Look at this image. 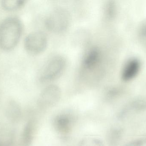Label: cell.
Returning a JSON list of instances; mask_svg holds the SVG:
<instances>
[{
	"mask_svg": "<svg viewBox=\"0 0 146 146\" xmlns=\"http://www.w3.org/2000/svg\"><path fill=\"white\" fill-rule=\"evenodd\" d=\"M23 31L20 21L14 17L4 20L0 25V47L4 50L13 49L19 43Z\"/></svg>",
	"mask_w": 146,
	"mask_h": 146,
	"instance_id": "6da1fadb",
	"label": "cell"
},
{
	"mask_svg": "<svg viewBox=\"0 0 146 146\" xmlns=\"http://www.w3.org/2000/svg\"><path fill=\"white\" fill-rule=\"evenodd\" d=\"M66 67L64 57L60 55L54 56L49 58L42 69L39 80L42 82L52 81L62 74Z\"/></svg>",
	"mask_w": 146,
	"mask_h": 146,
	"instance_id": "7a4b0ae2",
	"label": "cell"
},
{
	"mask_svg": "<svg viewBox=\"0 0 146 146\" xmlns=\"http://www.w3.org/2000/svg\"><path fill=\"white\" fill-rule=\"evenodd\" d=\"M70 23L68 12L63 9L59 8L52 11L45 21V25L49 30L60 33L65 31Z\"/></svg>",
	"mask_w": 146,
	"mask_h": 146,
	"instance_id": "3957f363",
	"label": "cell"
},
{
	"mask_svg": "<svg viewBox=\"0 0 146 146\" xmlns=\"http://www.w3.org/2000/svg\"><path fill=\"white\" fill-rule=\"evenodd\" d=\"M48 38L43 32L36 31L30 33L26 38L25 46L26 50L33 55L43 52L47 48Z\"/></svg>",
	"mask_w": 146,
	"mask_h": 146,
	"instance_id": "277c9868",
	"label": "cell"
},
{
	"mask_svg": "<svg viewBox=\"0 0 146 146\" xmlns=\"http://www.w3.org/2000/svg\"><path fill=\"white\" fill-rule=\"evenodd\" d=\"M102 53L97 47L90 48L83 57L82 69L88 73L95 72L100 69L102 62Z\"/></svg>",
	"mask_w": 146,
	"mask_h": 146,
	"instance_id": "5b68a950",
	"label": "cell"
},
{
	"mask_svg": "<svg viewBox=\"0 0 146 146\" xmlns=\"http://www.w3.org/2000/svg\"><path fill=\"white\" fill-rule=\"evenodd\" d=\"M61 96V91L58 86L50 85L42 92L39 98V103L44 109L50 108L59 102Z\"/></svg>",
	"mask_w": 146,
	"mask_h": 146,
	"instance_id": "8992f818",
	"label": "cell"
},
{
	"mask_svg": "<svg viewBox=\"0 0 146 146\" xmlns=\"http://www.w3.org/2000/svg\"><path fill=\"white\" fill-rule=\"evenodd\" d=\"M72 118L70 115L61 114L56 117L54 126L56 131L61 134L69 133L72 126Z\"/></svg>",
	"mask_w": 146,
	"mask_h": 146,
	"instance_id": "52a82bcc",
	"label": "cell"
},
{
	"mask_svg": "<svg viewBox=\"0 0 146 146\" xmlns=\"http://www.w3.org/2000/svg\"><path fill=\"white\" fill-rule=\"evenodd\" d=\"M140 69V63L136 59L129 60L127 63L122 72V79L128 81L134 78Z\"/></svg>",
	"mask_w": 146,
	"mask_h": 146,
	"instance_id": "ba28073f",
	"label": "cell"
},
{
	"mask_svg": "<svg viewBox=\"0 0 146 146\" xmlns=\"http://www.w3.org/2000/svg\"><path fill=\"white\" fill-rule=\"evenodd\" d=\"M24 1L20 0H5L2 3L3 7L6 10H13L21 7Z\"/></svg>",
	"mask_w": 146,
	"mask_h": 146,
	"instance_id": "9c48e42d",
	"label": "cell"
},
{
	"mask_svg": "<svg viewBox=\"0 0 146 146\" xmlns=\"http://www.w3.org/2000/svg\"><path fill=\"white\" fill-rule=\"evenodd\" d=\"M78 146H104V144L98 138L87 137L82 140Z\"/></svg>",
	"mask_w": 146,
	"mask_h": 146,
	"instance_id": "30bf717a",
	"label": "cell"
},
{
	"mask_svg": "<svg viewBox=\"0 0 146 146\" xmlns=\"http://www.w3.org/2000/svg\"><path fill=\"white\" fill-rule=\"evenodd\" d=\"M126 146H146V138L135 140L130 142Z\"/></svg>",
	"mask_w": 146,
	"mask_h": 146,
	"instance_id": "8fae6325",
	"label": "cell"
},
{
	"mask_svg": "<svg viewBox=\"0 0 146 146\" xmlns=\"http://www.w3.org/2000/svg\"><path fill=\"white\" fill-rule=\"evenodd\" d=\"M118 131L116 130L112 131V132L110 133L109 135V142L111 145H113L115 144V142L117 141V140L118 139V136H119V134L117 133Z\"/></svg>",
	"mask_w": 146,
	"mask_h": 146,
	"instance_id": "7c38bea8",
	"label": "cell"
}]
</instances>
